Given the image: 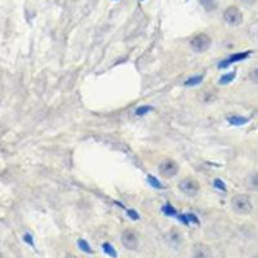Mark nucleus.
<instances>
[{"label":"nucleus","instance_id":"obj_4","mask_svg":"<svg viewBox=\"0 0 258 258\" xmlns=\"http://www.w3.org/2000/svg\"><path fill=\"white\" fill-rule=\"evenodd\" d=\"M122 243L124 245V248L128 251H136L139 247V239L138 235L132 228H127L122 232Z\"/></svg>","mask_w":258,"mask_h":258},{"label":"nucleus","instance_id":"obj_23","mask_svg":"<svg viewBox=\"0 0 258 258\" xmlns=\"http://www.w3.org/2000/svg\"><path fill=\"white\" fill-rule=\"evenodd\" d=\"M24 240L28 243L29 245H31V247H34V239H32V236H31L30 234H25L24 235Z\"/></svg>","mask_w":258,"mask_h":258},{"label":"nucleus","instance_id":"obj_25","mask_svg":"<svg viewBox=\"0 0 258 258\" xmlns=\"http://www.w3.org/2000/svg\"><path fill=\"white\" fill-rule=\"evenodd\" d=\"M240 1L244 4V5H247V7H252V5H255V4L257 3L258 0H240Z\"/></svg>","mask_w":258,"mask_h":258},{"label":"nucleus","instance_id":"obj_15","mask_svg":"<svg viewBox=\"0 0 258 258\" xmlns=\"http://www.w3.org/2000/svg\"><path fill=\"white\" fill-rule=\"evenodd\" d=\"M235 76H236V72L232 71V72H228V74H225L222 75L221 79H220V84L221 85H226V84H230L231 82H234Z\"/></svg>","mask_w":258,"mask_h":258},{"label":"nucleus","instance_id":"obj_18","mask_svg":"<svg viewBox=\"0 0 258 258\" xmlns=\"http://www.w3.org/2000/svg\"><path fill=\"white\" fill-rule=\"evenodd\" d=\"M249 80L255 84H258V67L252 68L249 71Z\"/></svg>","mask_w":258,"mask_h":258},{"label":"nucleus","instance_id":"obj_1","mask_svg":"<svg viewBox=\"0 0 258 258\" xmlns=\"http://www.w3.org/2000/svg\"><path fill=\"white\" fill-rule=\"evenodd\" d=\"M231 208L236 214L240 216H247L253 211V204H252L251 197L245 194H238L231 199Z\"/></svg>","mask_w":258,"mask_h":258},{"label":"nucleus","instance_id":"obj_2","mask_svg":"<svg viewBox=\"0 0 258 258\" xmlns=\"http://www.w3.org/2000/svg\"><path fill=\"white\" fill-rule=\"evenodd\" d=\"M212 45V39L207 34H197L191 39L190 47L196 53H204L207 52Z\"/></svg>","mask_w":258,"mask_h":258},{"label":"nucleus","instance_id":"obj_13","mask_svg":"<svg viewBox=\"0 0 258 258\" xmlns=\"http://www.w3.org/2000/svg\"><path fill=\"white\" fill-rule=\"evenodd\" d=\"M78 247L80 251H83L84 253H87V255H93V249L91 248V245H89L88 241L84 240V239H79Z\"/></svg>","mask_w":258,"mask_h":258},{"label":"nucleus","instance_id":"obj_28","mask_svg":"<svg viewBox=\"0 0 258 258\" xmlns=\"http://www.w3.org/2000/svg\"><path fill=\"white\" fill-rule=\"evenodd\" d=\"M257 258H258V256H257Z\"/></svg>","mask_w":258,"mask_h":258},{"label":"nucleus","instance_id":"obj_16","mask_svg":"<svg viewBox=\"0 0 258 258\" xmlns=\"http://www.w3.org/2000/svg\"><path fill=\"white\" fill-rule=\"evenodd\" d=\"M102 249H103V252H105L107 256H110V257H112V258L118 257L115 248H114L110 243H105V244L102 245Z\"/></svg>","mask_w":258,"mask_h":258},{"label":"nucleus","instance_id":"obj_27","mask_svg":"<svg viewBox=\"0 0 258 258\" xmlns=\"http://www.w3.org/2000/svg\"><path fill=\"white\" fill-rule=\"evenodd\" d=\"M139 1H143V0H139Z\"/></svg>","mask_w":258,"mask_h":258},{"label":"nucleus","instance_id":"obj_11","mask_svg":"<svg viewBox=\"0 0 258 258\" xmlns=\"http://www.w3.org/2000/svg\"><path fill=\"white\" fill-rule=\"evenodd\" d=\"M245 185L249 190L258 191V172H253V173L249 174L245 180Z\"/></svg>","mask_w":258,"mask_h":258},{"label":"nucleus","instance_id":"obj_24","mask_svg":"<svg viewBox=\"0 0 258 258\" xmlns=\"http://www.w3.org/2000/svg\"><path fill=\"white\" fill-rule=\"evenodd\" d=\"M128 216L130 218H132V220H134V221H137V220H139V216H138V213H137L136 211H133V209H129L128 211Z\"/></svg>","mask_w":258,"mask_h":258},{"label":"nucleus","instance_id":"obj_3","mask_svg":"<svg viewBox=\"0 0 258 258\" xmlns=\"http://www.w3.org/2000/svg\"><path fill=\"white\" fill-rule=\"evenodd\" d=\"M178 189H180L181 193L185 194L186 196L194 197L196 196L199 190H200V185H199V182H197L195 178H193V177H187V178L182 180L180 184H178Z\"/></svg>","mask_w":258,"mask_h":258},{"label":"nucleus","instance_id":"obj_8","mask_svg":"<svg viewBox=\"0 0 258 258\" xmlns=\"http://www.w3.org/2000/svg\"><path fill=\"white\" fill-rule=\"evenodd\" d=\"M191 257L193 258H213L212 249L203 243H196L191 248Z\"/></svg>","mask_w":258,"mask_h":258},{"label":"nucleus","instance_id":"obj_5","mask_svg":"<svg viewBox=\"0 0 258 258\" xmlns=\"http://www.w3.org/2000/svg\"><path fill=\"white\" fill-rule=\"evenodd\" d=\"M224 20L230 26H239V25L243 24V13L238 7L231 5V7L225 9Z\"/></svg>","mask_w":258,"mask_h":258},{"label":"nucleus","instance_id":"obj_7","mask_svg":"<svg viewBox=\"0 0 258 258\" xmlns=\"http://www.w3.org/2000/svg\"><path fill=\"white\" fill-rule=\"evenodd\" d=\"M252 53H253L252 51H245V52H239V53H234V55L228 56L226 60H224V61L220 62V64H218V68H227L228 66H231L232 64L244 61V60H247V58H248Z\"/></svg>","mask_w":258,"mask_h":258},{"label":"nucleus","instance_id":"obj_9","mask_svg":"<svg viewBox=\"0 0 258 258\" xmlns=\"http://www.w3.org/2000/svg\"><path fill=\"white\" fill-rule=\"evenodd\" d=\"M166 243L170 245V247H173V248H178L181 244H182V241H184V238H182V235L173 228V230H170L165 236Z\"/></svg>","mask_w":258,"mask_h":258},{"label":"nucleus","instance_id":"obj_26","mask_svg":"<svg viewBox=\"0 0 258 258\" xmlns=\"http://www.w3.org/2000/svg\"><path fill=\"white\" fill-rule=\"evenodd\" d=\"M178 220H180V221H182V222H184L185 225H189V221H187L186 214H184V216H178Z\"/></svg>","mask_w":258,"mask_h":258},{"label":"nucleus","instance_id":"obj_6","mask_svg":"<svg viewBox=\"0 0 258 258\" xmlns=\"http://www.w3.org/2000/svg\"><path fill=\"white\" fill-rule=\"evenodd\" d=\"M178 170H180L178 164L173 159H165L159 164V173L164 178H173L177 176Z\"/></svg>","mask_w":258,"mask_h":258},{"label":"nucleus","instance_id":"obj_14","mask_svg":"<svg viewBox=\"0 0 258 258\" xmlns=\"http://www.w3.org/2000/svg\"><path fill=\"white\" fill-rule=\"evenodd\" d=\"M204 76L203 75H195V76H191L185 82V85L186 87H194V85H199L201 82H203Z\"/></svg>","mask_w":258,"mask_h":258},{"label":"nucleus","instance_id":"obj_10","mask_svg":"<svg viewBox=\"0 0 258 258\" xmlns=\"http://www.w3.org/2000/svg\"><path fill=\"white\" fill-rule=\"evenodd\" d=\"M199 3H200L201 7L204 8L205 12L208 13H212V12H216L218 9V0H199Z\"/></svg>","mask_w":258,"mask_h":258},{"label":"nucleus","instance_id":"obj_20","mask_svg":"<svg viewBox=\"0 0 258 258\" xmlns=\"http://www.w3.org/2000/svg\"><path fill=\"white\" fill-rule=\"evenodd\" d=\"M147 180H149V184L151 185L153 187H155V189H163V185L160 184L159 181H158L154 176H149V178H147Z\"/></svg>","mask_w":258,"mask_h":258},{"label":"nucleus","instance_id":"obj_12","mask_svg":"<svg viewBox=\"0 0 258 258\" xmlns=\"http://www.w3.org/2000/svg\"><path fill=\"white\" fill-rule=\"evenodd\" d=\"M227 122L230 123L231 126L241 127V126H245V124H248L249 118H245V116H241V115H232V116H228Z\"/></svg>","mask_w":258,"mask_h":258},{"label":"nucleus","instance_id":"obj_17","mask_svg":"<svg viewBox=\"0 0 258 258\" xmlns=\"http://www.w3.org/2000/svg\"><path fill=\"white\" fill-rule=\"evenodd\" d=\"M161 211L164 212V214H166V216H170V217H176L177 216V211L173 207H172V205H170V204H165Z\"/></svg>","mask_w":258,"mask_h":258},{"label":"nucleus","instance_id":"obj_19","mask_svg":"<svg viewBox=\"0 0 258 258\" xmlns=\"http://www.w3.org/2000/svg\"><path fill=\"white\" fill-rule=\"evenodd\" d=\"M151 110H153L151 106H141V107H138V109L136 110V115L142 116V115H145V114H147V112L151 111Z\"/></svg>","mask_w":258,"mask_h":258},{"label":"nucleus","instance_id":"obj_22","mask_svg":"<svg viewBox=\"0 0 258 258\" xmlns=\"http://www.w3.org/2000/svg\"><path fill=\"white\" fill-rule=\"evenodd\" d=\"M186 217H187V221H189V224L193 222V224L199 225V220H197V217L195 216V214H186Z\"/></svg>","mask_w":258,"mask_h":258},{"label":"nucleus","instance_id":"obj_21","mask_svg":"<svg viewBox=\"0 0 258 258\" xmlns=\"http://www.w3.org/2000/svg\"><path fill=\"white\" fill-rule=\"evenodd\" d=\"M214 187L218 189V190L226 191V185H225L224 181L220 180V178H216V180H214Z\"/></svg>","mask_w":258,"mask_h":258}]
</instances>
